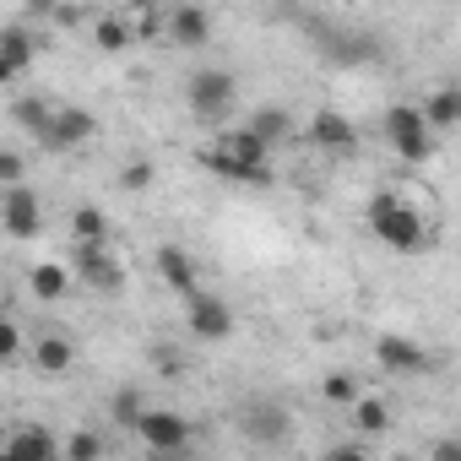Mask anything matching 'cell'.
<instances>
[{
	"mask_svg": "<svg viewBox=\"0 0 461 461\" xmlns=\"http://www.w3.org/2000/svg\"><path fill=\"white\" fill-rule=\"evenodd\" d=\"M201 168H212L217 179H234V185H272V147L250 131H228L222 141L201 147Z\"/></svg>",
	"mask_w": 461,
	"mask_h": 461,
	"instance_id": "6da1fadb",
	"label": "cell"
},
{
	"mask_svg": "<svg viewBox=\"0 0 461 461\" xmlns=\"http://www.w3.org/2000/svg\"><path fill=\"white\" fill-rule=\"evenodd\" d=\"M369 234L380 240V245H391V250H402V256H412V250H423L429 245V222L396 195V190H380L375 201H369Z\"/></svg>",
	"mask_w": 461,
	"mask_h": 461,
	"instance_id": "7a4b0ae2",
	"label": "cell"
},
{
	"mask_svg": "<svg viewBox=\"0 0 461 461\" xmlns=\"http://www.w3.org/2000/svg\"><path fill=\"white\" fill-rule=\"evenodd\" d=\"M385 141H391V152L402 163H429L434 147H439V136L429 131V120H423L418 104H391L385 109Z\"/></svg>",
	"mask_w": 461,
	"mask_h": 461,
	"instance_id": "3957f363",
	"label": "cell"
},
{
	"mask_svg": "<svg viewBox=\"0 0 461 461\" xmlns=\"http://www.w3.org/2000/svg\"><path fill=\"white\" fill-rule=\"evenodd\" d=\"M234 93H240L234 71H217V66L195 71V77H190V87H185V98H190V114H195V120H206V125H217L228 109H234Z\"/></svg>",
	"mask_w": 461,
	"mask_h": 461,
	"instance_id": "277c9868",
	"label": "cell"
},
{
	"mask_svg": "<svg viewBox=\"0 0 461 461\" xmlns=\"http://www.w3.org/2000/svg\"><path fill=\"white\" fill-rule=\"evenodd\" d=\"M71 267L93 294H120L125 288V267L114 261L109 245H71Z\"/></svg>",
	"mask_w": 461,
	"mask_h": 461,
	"instance_id": "5b68a950",
	"label": "cell"
},
{
	"mask_svg": "<svg viewBox=\"0 0 461 461\" xmlns=\"http://www.w3.org/2000/svg\"><path fill=\"white\" fill-rule=\"evenodd\" d=\"M141 439H147V450L152 456H179L185 445H190V418L185 412H174V407H152L147 418H141V429H136Z\"/></svg>",
	"mask_w": 461,
	"mask_h": 461,
	"instance_id": "8992f818",
	"label": "cell"
},
{
	"mask_svg": "<svg viewBox=\"0 0 461 461\" xmlns=\"http://www.w3.org/2000/svg\"><path fill=\"white\" fill-rule=\"evenodd\" d=\"M240 429H245V439H256V445H283V439L294 434V418H288L283 402H245V407H240Z\"/></svg>",
	"mask_w": 461,
	"mask_h": 461,
	"instance_id": "52a82bcc",
	"label": "cell"
},
{
	"mask_svg": "<svg viewBox=\"0 0 461 461\" xmlns=\"http://www.w3.org/2000/svg\"><path fill=\"white\" fill-rule=\"evenodd\" d=\"M0 222H6V234H12V240H33V234H44V201H39V190H28V185L6 190V201H0Z\"/></svg>",
	"mask_w": 461,
	"mask_h": 461,
	"instance_id": "ba28073f",
	"label": "cell"
},
{
	"mask_svg": "<svg viewBox=\"0 0 461 461\" xmlns=\"http://www.w3.org/2000/svg\"><path fill=\"white\" fill-rule=\"evenodd\" d=\"M185 321H190V337H201V342L234 337V310H228L217 294H195V299H185Z\"/></svg>",
	"mask_w": 461,
	"mask_h": 461,
	"instance_id": "9c48e42d",
	"label": "cell"
},
{
	"mask_svg": "<svg viewBox=\"0 0 461 461\" xmlns=\"http://www.w3.org/2000/svg\"><path fill=\"white\" fill-rule=\"evenodd\" d=\"M375 358H380L385 375H429V369H434V353L418 348L412 337H396V331H385V337L375 342Z\"/></svg>",
	"mask_w": 461,
	"mask_h": 461,
	"instance_id": "30bf717a",
	"label": "cell"
},
{
	"mask_svg": "<svg viewBox=\"0 0 461 461\" xmlns=\"http://www.w3.org/2000/svg\"><path fill=\"white\" fill-rule=\"evenodd\" d=\"M304 136H310L315 147H326V152H353V147H358V131H353V120H348L342 109H321V114H310Z\"/></svg>",
	"mask_w": 461,
	"mask_h": 461,
	"instance_id": "8fae6325",
	"label": "cell"
},
{
	"mask_svg": "<svg viewBox=\"0 0 461 461\" xmlns=\"http://www.w3.org/2000/svg\"><path fill=\"white\" fill-rule=\"evenodd\" d=\"M93 131H98V120H93L87 109H60V114L50 120V131H44V147H50V152H71V147L93 141Z\"/></svg>",
	"mask_w": 461,
	"mask_h": 461,
	"instance_id": "7c38bea8",
	"label": "cell"
},
{
	"mask_svg": "<svg viewBox=\"0 0 461 461\" xmlns=\"http://www.w3.org/2000/svg\"><path fill=\"white\" fill-rule=\"evenodd\" d=\"M163 33H168L179 50H201V44L212 39V17H206L201 6H174V12L163 17Z\"/></svg>",
	"mask_w": 461,
	"mask_h": 461,
	"instance_id": "4fadbf2b",
	"label": "cell"
},
{
	"mask_svg": "<svg viewBox=\"0 0 461 461\" xmlns=\"http://www.w3.org/2000/svg\"><path fill=\"white\" fill-rule=\"evenodd\" d=\"M33 55H39L33 33H23L17 23H12V28H0V82H17V77L33 66Z\"/></svg>",
	"mask_w": 461,
	"mask_h": 461,
	"instance_id": "5bb4252c",
	"label": "cell"
},
{
	"mask_svg": "<svg viewBox=\"0 0 461 461\" xmlns=\"http://www.w3.org/2000/svg\"><path fill=\"white\" fill-rule=\"evenodd\" d=\"M152 261H158V277H163L179 299H195V294H201V288H195V261H190L179 245H158Z\"/></svg>",
	"mask_w": 461,
	"mask_h": 461,
	"instance_id": "9a60e30c",
	"label": "cell"
},
{
	"mask_svg": "<svg viewBox=\"0 0 461 461\" xmlns=\"http://www.w3.org/2000/svg\"><path fill=\"white\" fill-rule=\"evenodd\" d=\"M6 450L23 456V461H66V445H60V434H50V429H17Z\"/></svg>",
	"mask_w": 461,
	"mask_h": 461,
	"instance_id": "2e32d148",
	"label": "cell"
},
{
	"mask_svg": "<svg viewBox=\"0 0 461 461\" xmlns=\"http://www.w3.org/2000/svg\"><path fill=\"white\" fill-rule=\"evenodd\" d=\"M245 131H250V136H261L267 147H277V141H288V136L299 131V120H294L283 104H261V109L250 114V125H245Z\"/></svg>",
	"mask_w": 461,
	"mask_h": 461,
	"instance_id": "e0dca14e",
	"label": "cell"
},
{
	"mask_svg": "<svg viewBox=\"0 0 461 461\" xmlns=\"http://www.w3.org/2000/svg\"><path fill=\"white\" fill-rule=\"evenodd\" d=\"M418 109H423V120H429L434 136H439V131H456V125H461V87H434Z\"/></svg>",
	"mask_w": 461,
	"mask_h": 461,
	"instance_id": "ac0fdd59",
	"label": "cell"
},
{
	"mask_svg": "<svg viewBox=\"0 0 461 461\" xmlns=\"http://www.w3.org/2000/svg\"><path fill=\"white\" fill-rule=\"evenodd\" d=\"M33 364H39L44 375H66V369L77 364V348H71L60 331H44V337L33 342Z\"/></svg>",
	"mask_w": 461,
	"mask_h": 461,
	"instance_id": "d6986e66",
	"label": "cell"
},
{
	"mask_svg": "<svg viewBox=\"0 0 461 461\" xmlns=\"http://www.w3.org/2000/svg\"><path fill=\"white\" fill-rule=\"evenodd\" d=\"M93 44H98L104 55L131 50V44H136V23H131V17H98V23H93Z\"/></svg>",
	"mask_w": 461,
	"mask_h": 461,
	"instance_id": "ffe728a7",
	"label": "cell"
},
{
	"mask_svg": "<svg viewBox=\"0 0 461 461\" xmlns=\"http://www.w3.org/2000/svg\"><path fill=\"white\" fill-rule=\"evenodd\" d=\"M71 234H77V245H109V217L98 206H77L71 212Z\"/></svg>",
	"mask_w": 461,
	"mask_h": 461,
	"instance_id": "44dd1931",
	"label": "cell"
},
{
	"mask_svg": "<svg viewBox=\"0 0 461 461\" xmlns=\"http://www.w3.org/2000/svg\"><path fill=\"white\" fill-rule=\"evenodd\" d=\"M321 396H326L331 407H358V402H364V385H358V375H348V369H331V375L321 380Z\"/></svg>",
	"mask_w": 461,
	"mask_h": 461,
	"instance_id": "7402d4cb",
	"label": "cell"
},
{
	"mask_svg": "<svg viewBox=\"0 0 461 461\" xmlns=\"http://www.w3.org/2000/svg\"><path fill=\"white\" fill-rule=\"evenodd\" d=\"M55 114H60V109H55V104H44V98H17V104H12V120H17V125H28L39 141H44V131H50V120H55Z\"/></svg>",
	"mask_w": 461,
	"mask_h": 461,
	"instance_id": "603a6c76",
	"label": "cell"
},
{
	"mask_svg": "<svg viewBox=\"0 0 461 461\" xmlns=\"http://www.w3.org/2000/svg\"><path fill=\"white\" fill-rule=\"evenodd\" d=\"M28 288H33L39 299H60V294L71 288V272H66L60 261H44V267H33V272H28Z\"/></svg>",
	"mask_w": 461,
	"mask_h": 461,
	"instance_id": "cb8c5ba5",
	"label": "cell"
},
{
	"mask_svg": "<svg viewBox=\"0 0 461 461\" xmlns=\"http://www.w3.org/2000/svg\"><path fill=\"white\" fill-rule=\"evenodd\" d=\"M147 412H152V407H147V402H141V391H131V385H125V391H114V402H109V418H114L120 429H131V434L141 429V418H147Z\"/></svg>",
	"mask_w": 461,
	"mask_h": 461,
	"instance_id": "d4e9b609",
	"label": "cell"
},
{
	"mask_svg": "<svg viewBox=\"0 0 461 461\" xmlns=\"http://www.w3.org/2000/svg\"><path fill=\"white\" fill-rule=\"evenodd\" d=\"M353 423H358V434H385V429H391V407H385L380 396H364V402L353 407Z\"/></svg>",
	"mask_w": 461,
	"mask_h": 461,
	"instance_id": "484cf974",
	"label": "cell"
},
{
	"mask_svg": "<svg viewBox=\"0 0 461 461\" xmlns=\"http://www.w3.org/2000/svg\"><path fill=\"white\" fill-rule=\"evenodd\" d=\"M66 461H104V434H93V429L66 434Z\"/></svg>",
	"mask_w": 461,
	"mask_h": 461,
	"instance_id": "4316f807",
	"label": "cell"
},
{
	"mask_svg": "<svg viewBox=\"0 0 461 461\" xmlns=\"http://www.w3.org/2000/svg\"><path fill=\"white\" fill-rule=\"evenodd\" d=\"M152 174H158V168H152L147 158H131V163L120 168V190H147V185H152Z\"/></svg>",
	"mask_w": 461,
	"mask_h": 461,
	"instance_id": "83f0119b",
	"label": "cell"
},
{
	"mask_svg": "<svg viewBox=\"0 0 461 461\" xmlns=\"http://www.w3.org/2000/svg\"><path fill=\"white\" fill-rule=\"evenodd\" d=\"M0 185H6V190H17V185H23V152H17V147L0 152Z\"/></svg>",
	"mask_w": 461,
	"mask_h": 461,
	"instance_id": "f1b7e54d",
	"label": "cell"
},
{
	"mask_svg": "<svg viewBox=\"0 0 461 461\" xmlns=\"http://www.w3.org/2000/svg\"><path fill=\"white\" fill-rule=\"evenodd\" d=\"M23 353V326L6 315V326H0V358H17Z\"/></svg>",
	"mask_w": 461,
	"mask_h": 461,
	"instance_id": "f546056e",
	"label": "cell"
},
{
	"mask_svg": "<svg viewBox=\"0 0 461 461\" xmlns=\"http://www.w3.org/2000/svg\"><path fill=\"white\" fill-rule=\"evenodd\" d=\"M321 461H369V450H364V445H353V439H337Z\"/></svg>",
	"mask_w": 461,
	"mask_h": 461,
	"instance_id": "4dcf8cb0",
	"label": "cell"
},
{
	"mask_svg": "<svg viewBox=\"0 0 461 461\" xmlns=\"http://www.w3.org/2000/svg\"><path fill=\"white\" fill-rule=\"evenodd\" d=\"M152 364H158V375H185V358L179 353H152Z\"/></svg>",
	"mask_w": 461,
	"mask_h": 461,
	"instance_id": "1f68e13d",
	"label": "cell"
},
{
	"mask_svg": "<svg viewBox=\"0 0 461 461\" xmlns=\"http://www.w3.org/2000/svg\"><path fill=\"white\" fill-rule=\"evenodd\" d=\"M434 461H461V439H456V434H445V439L434 445Z\"/></svg>",
	"mask_w": 461,
	"mask_h": 461,
	"instance_id": "d6a6232c",
	"label": "cell"
},
{
	"mask_svg": "<svg viewBox=\"0 0 461 461\" xmlns=\"http://www.w3.org/2000/svg\"><path fill=\"white\" fill-rule=\"evenodd\" d=\"M0 461H23V456H12V450H6V456H0Z\"/></svg>",
	"mask_w": 461,
	"mask_h": 461,
	"instance_id": "836d02e7",
	"label": "cell"
},
{
	"mask_svg": "<svg viewBox=\"0 0 461 461\" xmlns=\"http://www.w3.org/2000/svg\"><path fill=\"white\" fill-rule=\"evenodd\" d=\"M396 461H418V456H396Z\"/></svg>",
	"mask_w": 461,
	"mask_h": 461,
	"instance_id": "e575fe53",
	"label": "cell"
},
{
	"mask_svg": "<svg viewBox=\"0 0 461 461\" xmlns=\"http://www.w3.org/2000/svg\"><path fill=\"white\" fill-rule=\"evenodd\" d=\"M456 439H461V434H456Z\"/></svg>",
	"mask_w": 461,
	"mask_h": 461,
	"instance_id": "d590c367",
	"label": "cell"
}]
</instances>
